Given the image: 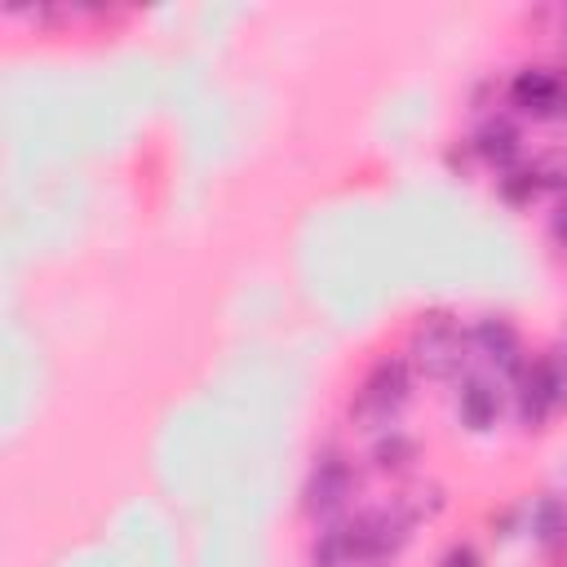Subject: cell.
<instances>
[{"instance_id":"13","label":"cell","mask_w":567,"mask_h":567,"mask_svg":"<svg viewBox=\"0 0 567 567\" xmlns=\"http://www.w3.org/2000/svg\"><path fill=\"white\" fill-rule=\"evenodd\" d=\"M439 567H478V549H474L470 540H456V545L439 558Z\"/></svg>"},{"instance_id":"10","label":"cell","mask_w":567,"mask_h":567,"mask_svg":"<svg viewBox=\"0 0 567 567\" xmlns=\"http://www.w3.org/2000/svg\"><path fill=\"white\" fill-rule=\"evenodd\" d=\"M532 532L545 549H563L567 545V501L558 496H540L532 509Z\"/></svg>"},{"instance_id":"7","label":"cell","mask_w":567,"mask_h":567,"mask_svg":"<svg viewBox=\"0 0 567 567\" xmlns=\"http://www.w3.org/2000/svg\"><path fill=\"white\" fill-rule=\"evenodd\" d=\"M470 350L478 359H487L496 372H523V341H518V328L501 315H483L474 328H470Z\"/></svg>"},{"instance_id":"2","label":"cell","mask_w":567,"mask_h":567,"mask_svg":"<svg viewBox=\"0 0 567 567\" xmlns=\"http://www.w3.org/2000/svg\"><path fill=\"white\" fill-rule=\"evenodd\" d=\"M465 359H470V332H461V323L447 315H421L408 363L430 381H452L461 377Z\"/></svg>"},{"instance_id":"9","label":"cell","mask_w":567,"mask_h":567,"mask_svg":"<svg viewBox=\"0 0 567 567\" xmlns=\"http://www.w3.org/2000/svg\"><path fill=\"white\" fill-rule=\"evenodd\" d=\"M474 151L487 159V164H496V168H505V164H514L518 159V151H523V137H518V128L509 124V120H483L478 124V133H474Z\"/></svg>"},{"instance_id":"6","label":"cell","mask_w":567,"mask_h":567,"mask_svg":"<svg viewBox=\"0 0 567 567\" xmlns=\"http://www.w3.org/2000/svg\"><path fill=\"white\" fill-rule=\"evenodd\" d=\"M350 496H354V470H350V461L341 452H323L315 461L310 478H306V509L328 518V514L346 509Z\"/></svg>"},{"instance_id":"11","label":"cell","mask_w":567,"mask_h":567,"mask_svg":"<svg viewBox=\"0 0 567 567\" xmlns=\"http://www.w3.org/2000/svg\"><path fill=\"white\" fill-rule=\"evenodd\" d=\"M372 461H377V470L399 474V470H408V465L416 461V443H412L403 430H385V434L372 443Z\"/></svg>"},{"instance_id":"14","label":"cell","mask_w":567,"mask_h":567,"mask_svg":"<svg viewBox=\"0 0 567 567\" xmlns=\"http://www.w3.org/2000/svg\"><path fill=\"white\" fill-rule=\"evenodd\" d=\"M549 230H554V239H558V244L567 248V204H563V208L554 213V221H549Z\"/></svg>"},{"instance_id":"8","label":"cell","mask_w":567,"mask_h":567,"mask_svg":"<svg viewBox=\"0 0 567 567\" xmlns=\"http://www.w3.org/2000/svg\"><path fill=\"white\" fill-rule=\"evenodd\" d=\"M456 412H461V425L465 430H492L496 416H501V390L492 377H461V390H456Z\"/></svg>"},{"instance_id":"12","label":"cell","mask_w":567,"mask_h":567,"mask_svg":"<svg viewBox=\"0 0 567 567\" xmlns=\"http://www.w3.org/2000/svg\"><path fill=\"white\" fill-rule=\"evenodd\" d=\"M540 190V177H536V164L532 168H514L509 177H501V195L509 199V204H527L532 195Z\"/></svg>"},{"instance_id":"4","label":"cell","mask_w":567,"mask_h":567,"mask_svg":"<svg viewBox=\"0 0 567 567\" xmlns=\"http://www.w3.org/2000/svg\"><path fill=\"white\" fill-rule=\"evenodd\" d=\"M563 403H567V368L554 354H545L536 363H523V372H518V421L527 430H540Z\"/></svg>"},{"instance_id":"5","label":"cell","mask_w":567,"mask_h":567,"mask_svg":"<svg viewBox=\"0 0 567 567\" xmlns=\"http://www.w3.org/2000/svg\"><path fill=\"white\" fill-rule=\"evenodd\" d=\"M509 102L532 120H567V75L549 66H527L514 75Z\"/></svg>"},{"instance_id":"1","label":"cell","mask_w":567,"mask_h":567,"mask_svg":"<svg viewBox=\"0 0 567 567\" xmlns=\"http://www.w3.org/2000/svg\"><path fill=\"white\" fill-rule=\"evenodd\" d=\"M412 518L390 505L377 514H354V518H337L332 527L319 532L310 563L315 567H363V563H381L390 554H399L408 545Z\"/></svg>"},{"instance_id":"3","label":"cell","mask_w":567,"mask_h":567,"mask_svg":"<svg viewBox=\"0 0 567 567\" xmlns=\"http://www.w3.org/2000/svg\"><path fill=\"white\" fill-rule=\"evenodd\" d=\"M408 394H412V363L403 354H385L363 377V385L350 403V416L359 425H390L399 416V408L408 403Z\"/></svg>"}]
</instances>
